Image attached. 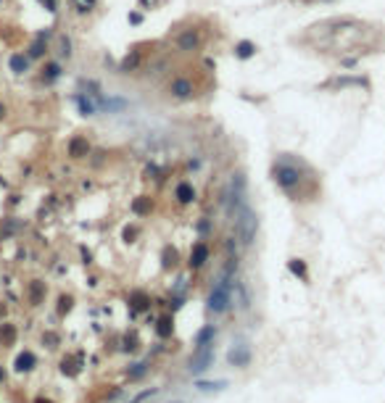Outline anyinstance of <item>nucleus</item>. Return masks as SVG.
I'll use <instances>...</instances> for the list:
<instances>
[{"label":"nucleus","mask_w":385,"mask_h":403,"mask_svg":"<svg viewBox=\"0 0 385 403\" xmlns=\"http://www.w3.org/2000/svg\"><path fill=\"white\" fill-rule=\"evenodd\" d=\"M227 303H230V282H227V277H224V279H219V282H217L211 298H208V306H211L214 311H224Z\"/></svg>","instance_id":"1"},{"label":"nucleus","mask_w":385,"mask_h":403,"mask_svg":"<svg viewBox=\"0 0 385 403\" xmlns=\"http://www.w3.org/2000/svg\"><path fill=\"white\" fill-rule=\"evenodd\" d=\"M275 179L285 187V190H290L293 185H298V182H301V174H298V169H293L288 164H280L275 169Z\"/></svg>","instance_id":"2"},{"label":"nucleus","mask_w":385,"mask_h":403,"mask_svg":"<svg viewBox=\"0 0 385 403\" xmlns=\"http://www.w3.org/2000/svg\"><path fill=\"white\" fill-rule=\"evenodd\" d=\"M177 195H180L182 203H190V200L195 198V190H193L190 185H180V187H177Z\"/></svg>","instance_id":"3"},{"label":"nucleus","mask_w":385,"mask_h":403,"mask_svg":"<svg viewBox=\"0 0 385 403\" xmlns=\"http://www.w3.org/2000/svg\"><path fill=\"white\" fill-rule=\"evenodd\" d=\"M206 256H208V250H206V245H195V253H193V266H201L206 261Z\"/></svg>","instance_id":"4"},{"label":"nucleus","mask_w":385,"mask_h":403,"mask_svg":"<svg viewBox=\"0 0 385 403\" xmlns=\"http://www.w3.org/2000/svg\"><path fill=\"white\" fill-rule=\"evenodd\" d=\"M82 151H87V142H84V140H74V142H71V155H77V158H80Z\"/></svg>","instance_id":"5"},{"label":"nucleus","mask_w":385,"mask_h":403,"mask_svg":"<svg viewBox=\"0 0 385 403\" xmlns=\"http://www.w3.org/2000/svg\"><path fill=\"white\" fill-rule=\"evenodd\" d=\"M11 66H14L16 71H21V69H27V61H24V58H21V56H16V58H14V61H11Z\"/></svg>","instance_id":"6"},{"label":"nucleus","mask_w":385,"mask_h":403,"mask_svg":"<svg viewBox=\"0 0 385 403\" xmlns=\"http://www.w3.org/2000/svg\"><path fill=\"white\" fill-rule=\"evenodd\" d=\"M253 53V45H248V42H243V45H240V48H238V56H251Z\"/></svg>","instance_id":"7"}]
</instances>
